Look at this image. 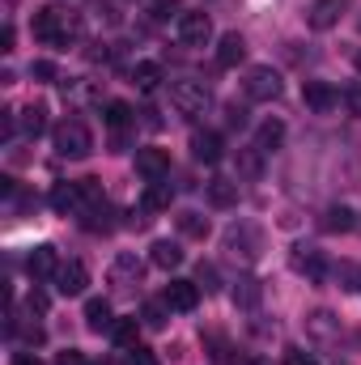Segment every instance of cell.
<instances>
[{"label": "cell", "instance_id": "cell-1", "mask_svg": "<svg viewBox=\"0 0 361 365\" xmlns=\"http://www.w3.org/2000/svg\"><path fill=\"white\" fill-rule=\"evenodd\" d=\"M34 38L47 47H73L81 38V13H73L64 4H43L34 13Z\"/></svg>", "mask_w": 361, "mask_h": 365}, {"label": "cell", "instance_id": "cell-2", "mask_svg": "<svg viewBox=\"0 0 361 365\" xmlns=\"http://www.w3.org/2000/svg\"><path fill=\"white\" fill-rule=\"evenodd\" d=\"M225 251H230V259L255 264L260 251H264V234H260V225H255V221H234V225L225 230Z\"/></svg>", "mask_w": 361, "mask_h": 365}, {"label": "cell", "instance_id": "cell-3", "mask_svg": "<svg viewBox=\"0 0 361 365\" xmlns=\"http://www.w3.org/2000/svg\"><path fill=\"white\" fill-rule=\"evenodd\" d=\"M51 140H56V153H60V158H73V162H81V158L93 153V136L81 119H64V123L51 132Z\"/></svg>", "mask_w": 361, "mask_h": 365}, {"label": "cell", "instance_id": "cell-4", "mask_svg": "<svg viewBox=\"0 0 361 365\" xmlns=\"http://www.w3.org/2000/svg\"><path fill=\"white\" fill-rule=\"evenodd\" d=\"M171 106H175L179 115H187V119H195V115H204V110L213 106V93H208V86H204V81L183 77V81H175V86H171Z\"/></svg>", "mask_w": 361, "mask_h": 365}, {"label": "cell", "instance_id": "cell-5", "mask_svg": "<svg viewBox=\"0 0 361 365\" xmlns=\"http://www.w3.org/2000/svg\"><path fill=\"white\" fill-rule=\"evenodd\" d=\"M175 38H179L183 47H204L208 38H213V21H208V13H179L175 17Z\"/></svg>", "mask_w": 361, "mask_h": 365}, {"label": "cell", "instance_id": "cell-6", "mask_svg": "<svg viewBox=\"0 0 361 365\" xmlns=\"http://www.w3.org/2000/svg\"><path fill=\"white\" fill-rule=\"evenodd\" d=\"M243 90H247L251 102H272V98H280V73L268 68V64H255V68H247Z\"/></svg>", "mask_w": 361, "mask_h": 365}, {"label": "cell", "instance_id": "cell-7", "mask_svg": "<svg viewBox=\"0 0 361 365\" xmlns=\"http://www.w3.org/2000/svg\"><path fill=\"white\" fill-rule=\"evenodd\" d=\"M289 268H293L298 276H306L310 284H319V280L327 276V259H323V251H319V247L298 242V247L289 251Z\"/></svg>", "mask_w": 361, "mask_h": 365}, {"label": "cell", "instance_id": "cell-8", "mask_svg": "<svg viewBox=\"0 0 361 365\" xmlns=\"http://www.w3.org/2000/svg\"><path fill=\"white\" fill-rule=\"evenodd\" d=\"M141 276H145V264H141L132 251H119V255H115V264H111V284H115L119 293L136 289V284H141Z\"/></svg>", "mask_w": 361, "mask_h": 365}, {"label": "cell", "instance_id": "cell-9", "mask_svg": "<svg viewBox=\"0 0 361 365\" xmlns=\"http://www.w3.org/2000/svg\"><path fill=\"white\" fill-rule=\"evenodd\" d=\"M136 175L141 179H149V182H158V179H171V153L166 149H136Z\"/></svg>", "mask_w": 361, "mask_h": 365}, {"label": "cell", "instance_id": "cell-10", "mask_svg": "<svg viewBox=\"0 0 361 365\" xmlns=\"http://www.w3.org/2000/svg\"><path fill=\"white\" fill-rule=\"evenodd\" d=\"M64 297H77V293H86V284H90V268L81 264V259H68V264H60V272L51 280Z\"/></svg>", "mask_w": 361, "mask_h": 365}, {"label": "cell", "instance_id": "cell-11", "mask_svg": "<svg viewBox=\"0 0 361 365\" xmlns=\"http://www.w3.org/2000/svg\"><path fill=\"white\" fill-rule=\"evenodd\" d=\"M26 272L34 284H43V280H56L60 272V259H56V247H34L30 255H26Z\"/></svg>", "mask_w": 361, "mask_h": 365}, {"label": "cell", "instance_id": "cell-12", "mask_svg": "<svg viewBox=\"0 0 361 365\" xmlns=\"http://www.w3.org/2000/svg\"><path fill=\"white\" fill-rule=\"evenodd\" d=\"M353 0H315L310 9H306V21H310V30H332L340 17H345V9H349Z\"/></svg>", "mask_w": 361, "mask_h": 365}, {"label": "cell", "instance_id": "cell-13", "mask_svg": "<svg viewBox=\"0 0 361 365\" xmlns=\"http://www.w3.org/2000/svg\"><path fill=\"white\" fill-rule=\"evenodd\" d=\"M51 208H56L60 217L81 212V208H86V191H81V182H56V187H51Z\"/></svg>", "mask_w": 361, "mask_h": 365}, {"label": "cell", "instance_id": "cell-14", "mask_svg": "<svg viewBox=\"0 0 361 365\" xmlns=\"http://www.w3.org/2000/svg\"><path fill=\"white\" fill-rule=\"evenodd\" d=\"M162 302L171 306V310H195V302H200V284L195 280H171L166 284V293H162Z\"/></svg>", "mask_w": 361, "mask_h": 365}, {"label": "cell", "instance_id": "cell-15", "mask_svg": "<svg viewBox=\"0 0 361 365\" xmlns=\"http://www.w3.org/2000/svg\"><path fill=\"white\" fill-rule=\"evenodd\" d=\"M302 98H306V106H310L315 115H327V110H336V102H340V93L332 90L327 81H302Z\"/></svg>", "mask_w": 361, "mask_h": 365}, {"label": "cell", "instance_id": "cell-16", "mask_svg": "<svg viewBox=\"0 0 361 365\" xmlns=\"http://www.w3.org/2000/svg\"><path fill=\"white\" fill-rule=\"evenodd\" d=\"M221 153H225V145H221V136H217V132H191V158H195V162L217 166V162H221Z\"/></svg>", "mask_w": 361, "mask_h": 365}, {"label": "cell", "instance_id": "cell-17", "mask_svg": "<svg viewBox=\"0 0 361 365\" xmlns=\"http://www.w3.org/2000/svg\"><path fill=\"white\" fill-rule=\"evenodd\" d=\"M243 60H247V38L230 30V34L221 38V47H217V64H221V68H238Z\"/></svg>", "mask_w": 361, "mask_h": 365}, {"label": "cell", "instance_id": "cell-18", "mask_svg": "<svg viewBox=\"0 0 361 365\" xmlns=\"http://www.w3.org/2000/svg\"><path fill=\"white\" fill-rule=\"evenodd\" d=\"M306 331L315 340H340V319L332 310H315V314H306Z\"/></svg>", "mask_w": 361, "mask_h": 365}, {"label": "cell", "instance_id": "cell-19", "mask_svg": "<svg viewBox=\"0 0 361 365\" xmlns=\"http://www.w3.org/2000/svg\"><path fill=\"white\" fill-rule=\"evenodd\" d=\"M86 327L90 331H111L115 327V310H111L106 297H90L86 302Z\"/></svg>", "mask_w": 361, "mask_h": 365}, {"label": "cell", "instance_id": "cell-20", "mask_svg": "<svg viewBox=\"0 0 361 365\" xmlns=\"http://www.w3.org/2000/svg\"><path fill=\"white\" fill-rule=\"evenodd\" d=\"M171 200H175V187H171L166 179H158V182H149V187H145L141 208H145V212H162V208H171Z\"/></svg>", "mask_w": 361, "mask_h": 365}, {"label": "cell", "instance_id": "cell-21", "mask_svg": "<svg viewBox=\"0 0 361 365\" xmlns=\"http://www.w3.org/2000/svg\"><path fill=\"white\" fill-rule=\"evenodd\" d=\"M132 86H136L141 93H158V86H162V64L141 60V64L132 68Z\"/></svg>", "mask_w": 361, "mask_h": 365}, {"label": "cell", "instance_id": "cell-22", "mask_svg": "<svg viewBox=\"0 0 361 365\" xmlns=\"http://www.w3.org/2000/svg\"><path fill=\"white\" fill-rule=\"evenodd\" d=\"M149 259H153V268L175 272V268L183 264V247H179V242H166V238H162V242H153V255H149Z\"/></svg>", "mask_w": 361, "mask_h": 365}, {"label": "cell", "instance_id": "cell-23", "mask_svg": "<svg viewBox=\"0 0 361 365\" xmlns=\"http://www.w3.org/2000/svg\"><path fill=\"white\" fill-rule=\"evenodd\" d=\"M208 204H213V208H234V204H238V182L234 179H213L208 182Z\"/></svg>", "mask_w": 361, "mask_h": 365}, {"label": "cell", "instance_id": "cell-24", "mask_svg": "<svg viewBox=\"0 0 361 365\" xmlns=\"http://www.w3.org/2000/svg\"><path fill=\"white\" fill-rule=\"evenodd\" d=\"M280 140H285V123L280 119H264L260 132H255V149L260 153H272V149H280Z\"/></svg>", "mask_w": 361, "mask_h": 365}, {"label": "cell", "instance_id": "cell-25", "mask_svg": "<svg viewBox=\"0 0 361 365\" xmlns=\"http://www.w3.org/2000/svg\"><path fill=\"white\" fill-rule=\"evenodd\" d=\"M357 221H353V208H345V204H336V208H327L323 212V230L327 234H349Z\"/></svg>", "mask_w": 361, "mask_h": 365}, {"label": "cell", "instance_id": "cell-26", "mask_svg": "<svg viewBox=\"0 0 361 365\" xmlns=\"http://www.w3.org/2000/svg\"><path fill=\"white\" fill-rule=\"evenodd\" d=\"M234 306H238V310H255V306H260V280H255V276H243V280L234 284Z\"/></svg>", "mask_w": 361, "mask_h": 365}, {"label": "cell", "instance_id": "cell-27", "mask_svg": "<svg viewBox=\"0 0 361 365\" xmlns=\"http://www.w3.org/2000/svg\"><path fill=\"white\" fill-rule=\"evenodd\" d=\"M21 132L39 140V136L47 132V106H26V110H21Z\"/></svg>", "mask_w": 361, "mask_h": 365}, {"label": "cell", "instance_id": "cell-28", "mask_svg": "<svg viewBox=\"0 0 361 365\" xmlns=\"http://www.w3.org/2000/svg\"><path fill=\"white\" fill-rule=\"evenodd\" d=\"M102 119H106V128L119 132V128L132 123V106H128V102H106V106H102Z\"/></svg>", "mask_w": 361, "mask_h": 365}, {"label": "cell", "instance_id": "cell-29", "mask_svg": "<svg viewBox=\"0 0 361 365\" xmlns=\"http://www.w3.org/2000/svg\"><path fill=\"white\" fill-rule=\"evenodd\" d=\"M238 170L247 175V179H260L264 175V153L251 145V149H238Z\"/></svg>", "mask_w": 361, "mask_h": 365}, {"label": "cell", "instance_id": "cell-30", "mask_svg": "<svg viewBox=\"0 0 361 365\" xmlns=\"http://www.w3.org/2000/svg\"><path fill=\"white\" fill-rule=\"evenodd\" d=\"M136 331H141V323H136V319H115L111 340H115L119 349H132V344H136Z\"/></svg>", "mask_w": 361, "mask_h": 365}, {"label": "cell", "instance_id": "cell-31", "mask_svg": "<svg viewBox=\"0 0 361 365\" xmlns=\"http://www.w3.org/2000/svg\"><path fill=\"white\" fill-rule=\"evenodd\" d=\"M179 230L187 238H208V217H200V212H179Z\"/></svg>", "mask_w": 361, "mask_h": 365}, {"label": "cell", "instance_id": "cell-32", "mask_svg": "<svg viewBox=\"0 0 361 365\" xmlns=\"http://www.w3.org/2000/svg\"><path fill=\"white\" fill-rule=\"evenodd\" d=\"M141 323H145V327H153V331H162V327H166V302H145Z\"/></svg>", "mask_w": 361, "mask_h": 365}, {"label": "cell", "instance_id": "cell-33", "mask_svg": "<svg viewBox=\"0 0 361 365\" xmlns=\"http://www.w3.org/2000/svg\"><path fill=\"white\" fill-rule=\"evenodd\" d=\"M195 284H200L204 293H217V289H221V280H217V268H213V264H200V268H195Z\"/></svg>", "mask_w": 361, "mask_h": 365}, {"label": "cell", "instance_id": "cell-34", "mask_svg": "<svg viewBox=\"0 0 361 365\" xmlns=\"http://www.w3.org/2000/svg\"><path fill=\"white\" fill-rule=\"evenodd\" d=\"M128 365H158V357H153V349L132 344V349H128Z\"/></svg>", "mask_w": 361, "mask_h": 365}, {"label": "cell", "instance_id": "cell-35", "mask_svg": "<svg viewBox=\"0 0 361 365\" xmlns=\"http://www.w3.org/2000/svg\"><path fill=\"white\" fill-rule=\"evenodd\" d=\"M285 365H319L310 353H302V349H285Z\"/></svg>", "mask_w": 361, "mask_h": 365}, {"label": "cell", "instance_id": "cell-36", "mask_svg": "<svg viewBox=\"0 0 361 365\" xmlns=\"http://www.w3.org/2000/svg\"><path fill=\"white\" fill-rule=\"evenodd\" d=\"M345 106H349L353 115H361V81H357V86H349V90H345Z\"/></svg>", "mask_w": 361, "mask_h": 365}, {"label": "cell", "instance_id": "cell-37", "mask_svg": "<svg viewBox=\"0 0 361 365\" xmlns=\"http://www.w3.org/2000/svg\"><path fill=\"white\" fill-rule=\"evenodd\" d=\"M30 77H39V81H51V77H56V68H51L47 60H39V64H30Z\"/></svg>", "mask_w": 361, "mask_h": 365}, {"label": "cell", "instance_id": "cell-38", "mask_svg": "<svg viewBox=\"0 0 361 365\" xmlns=\"http://www.w3.org/2000/svg\"><path fill=\"white\" fill-rule=\"evenodd\" d=\"M56 365H86V353H77V349H64V353L56 357Z\"/></svg>", "mask_w": 361, "mask_h": 365}, {"label": "cell", "instance_id": "cell-39", "mask_svg": "<svg viewBox=\"0 0 361 365\" xmlns=\"http://www.w3.org/2000/svg\"><path fill=\"white\" fill-rule=\"evenodd\" d=\"M26 306H30V310H34V314H47V293H39V289H34V293H30V302H26Z\"/></svg>", "mask_w": 361, "mask_h": 365}, {"label": "cell", "instance_id": "cell-40", "mask_svg": "<svg viewBox=\"0 0 361 365\" xmlns=\"http://www.w3.org/2000/svg\"><path fill=\"white\" fill-rule=\"evenodd\" d=\"M0 51H13V26L0 30Z\"/></svg>", "mask_w": 361, "mask_h": 365}, {"label": "cell", "instance_id": "cell-41", "mask_svg": "<svg viewBox=\"0 0 361 365\" xmlns=\"http://www.w3.org/2000/svg\"><path fill=\"white\" fill-rule=\"evenodd\" d=\"M230 123L243 128V123H247V110H243V106H230Z\"/></svg>", "mask_w": 361, "mask_h": 365}, {"label": "cell", "instance_id": "cell-42", "mask_svg": "<svg viewBox=\"0 0 361 365\" xmlns=\"http://www.w3.org/2000/svg\"><path fill=\"white\" fill-rule=\"evenodd\" d=\"M13 365H43L34 353H13Z\"/></svg>", "mask_w": 361, "mask_h": 365}, {"label": "cell", "instance_id": "cell-43", "mask_svg": "<svg viewBox=\"0 0 361 365\" xmlns=\"http://www.w3.org/2000/svg\"><path fill=\"white\" fill-rule=\"evenodd\" d=\"M353 64H357V73H361V51H357V60H353Z\"/></svg>", "mask_w": 361, "mask_h": 365}, {"label": "cell", "instance_id": "cell-44", "mask_svg": "<svg viewBox=\"0 0 361 365\" xmlns=\"http://www.w3.org/2000/svg\"><path fill=\"white\" fill-rule=\"evenodd\" d=\"M98 365H119V361H98Z\"/></svg>", "mask_w": 361, "mask_h": 365}]
</instances>
